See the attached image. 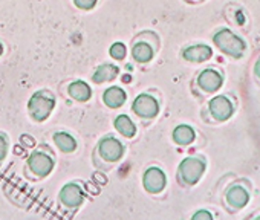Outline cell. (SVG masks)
Masks as SVG:
<instances>
[{
  "label": "cell",
  "instance_id": "1",
  "mask_svg": "<svg viewBox=\"0 0 260 220\" xmlns=\"http://www.w3.org/2000/svg\"><path fill=\"white\" fill-rule=\"evenodd\" d=\"M251 199H252V184L245 177L230 182L222 194L223 208L231 214H237L243 208H246Z\"/></svg>",
  "mask_w": 260,
  "mask_h": 220
},
{
  "label": "cell",
  "instance_id": "2",
  "mask_svg": "<svg viewBox=\"0 0 260 220\" xmlns=\"http://www.w3.org/2000/svg\"><path fill=\"white\" fill-rule=\"evenodd\" d=\"M207 170V161L202 156L184 158L178 165V179L184 187L196 185Z\"/></svg>",
  "mask_w": 260,
  "mask_h": 220
},
{
  "label": "cell",
  "instance_id": "3",
  "mask_svg": "<svg viewBox=\"0 0 260 220\" xmlns=\"http://www.w3.org/2000/svg\"><path fill=\"white\" fill-rule=\"evenodd\" d=\"M213 42L223 54H226L230 57H234V58H240L245 54V49H246L245 42L239 35H236L231 29H226V28L219 29L214 34Z\"/></svg>",
  "mask_w": 260,
  "mask_h": 220
},
{
  "label": "cell",
  "instance_id": "4",
  "mask_svg": "<svg viewBox=\"0 0 260 220\" xmlns=\"http://www.w3.org/2000/svg\"><path fill=\"white\" fill-rule=\"evenodd\" d=\"M54 107H55V98L52 95H48L46 92H36L28 101L29 115L37 123L46 121L51 117Z\"/></svg>",
  "mask_w": 260,
  "mask_h": 220
},
{
  "label": "cell",
  "instance_id": "5",
  "mask_svg": "<svg viewBox=\"0 0 260 220\" xmlns=\"http://www.w3.org/2000/svg\"><path fill=\"white\" fill-rule=\"evenodd\" d=\"M208 114L211 117V120L214 123H225L228 121L233 115L236 105L233 102V99L226 95H216L208 101Z\"/></svg>",
  "mask_w": 260,
  "mask_h": 220
},
{
  "label": "cell",
  "instance_id": "6",
  "mask_svg": "<svg viewBox=\"0 0 260 220\" xmlns=\"http://www.w3.org/2000/svg\"><path fill=\"white\" fill-rule=\"evenodd\" d=\"M132 110L141 118L152 120L159 114V101L149 93H140L132 102Z\"/></svg>",
  "mask_w": 260,
  "mask_h": 220
},
{
  "label": "cell",
  "instance_id": "7",
  "mask_svg": "<svg viewBox=\"0 0 260 220\" xmlns=\"http://www.w3.org/2000/svg\"><path fill=\"white\" fill-rule=\"evenodd\" d=\"M167 185V176L159 167H149L143 174V187L150 194H159Z\"/></svg>",
  "mask_w": 260,
  "mask_h": 220
},
{
  "label": "cell",
  "instance_id": "8",
  "mask_svg": "<svg viewBox=\"0 0 260 220\" xmlns=\"http://www.w3.org/2000/svg\"><path fill=\"white\" fill-rule=\"evenodd\" d=\"M98 152L100 156L109 162H116L124 156V145L119 139L113 138V136H104L100 142H98Z\"/></svg>",
  "mask_w": 260,
  "mask_h": 220
},
{
  "label": "cell",
  "instance_id": "9",
  "mask_svg": "<svg viewBox=\"0 0 260 220\" xmlns=\"http://www.w3.org/2000/svg\"><path fill=\"white\" fill-rule=\"evenodd\" d=\"M28 167L36 176L45 177L54 170V159L43 152H32L28 158Z\"/></svg>",
  "mask_w": 260,
  "mask_h": 220
},
{
  "label": "cell",
  "instance_id": "10",
  "mask_svg": "<svg viewBox=\"0 0 260 220\" xmlns=\"http://www.w3.org/2000/svg\"><path fill=\"white\" fill-rule=\"evenodd\" d=\"M223 84V77L216 69H204L198 75V86L205 93H214L217 92Z\"/></svg>",
  "mask_w": 260,
  "mask_h": 220
},
{
  "label": "cell",
  "instance_id": "11",
  "mask_svg": "<svg viewBox=\"0 0 260 220\" xmlns=\"http://www.w3.org/2000/svg\"><path fill=\"white\" fill-rule=\"evenodd\" d=\"M83 199H84L83 190L75 182H69V184L63 185V188L60 190V200L63 202V205H66L69 208L80 206L83 203Z\"/></svg>",
  "mask_w": 260,
  "mask_h": 220
},
{
  "label": "cell",
  "instance_id": "12",
  "mask_svg": "<svg viewBox=\"0 0 260 220\" xmlns=\"http://www.w3.org/2000/svg\"><path fill=\"white\" fill-rule=\"evenodd\" d=\"M213 55V49L207 45H191L182 51V57L191 63H202L210 60Z\"/></svg>",
  "mask_w": 260,
  "mask_h": 220
},
{
  "label": "cell",
  "instance_id": "13",
  "mask_svg": "<svg viewBox=\"0 0 260 220\" xmlns=\"http://www.w3.org/2000/svg\"><path fill=\"white\" fill-rule=\"evenodd\" d=\"M127 101V93L119 86H110L103 92V102L109 108H119Z\"/></svg>",
  "mask_w": 260,
  "mask_h": 220
},
{
  "label": "cell",
  "instance_id": "14",
  "mask_svg": "<svg viewBox=\"0 0 260 220\" xmlns=\"http://www.w3.org/2000/svg\"><path fill=\"white\" fill-rule=\"evenodd\" d=\"M119 74V67L116 64H112V63H104L101 66H98L95 69V72L92 74V81L96 83V84H101V83H107V81H112L118 77Z\"/></svg>",
  "mask_w": 260,
  "mask_h": 220
},
{
  "label": "cell",
  "instance_id": "15",
  "mask_svg": "<svg viewBox=\"0 0 260 220\" xmlns=\"http://www.w3.org/2000/svg\"><path fill=\"white\" fill-rule=\"evenodd\" d=\"M68 93L75 101L84 102V101H89L90 99V96H92V87L86 81H83V80H75V81H72L69 84Z\"/></svg>",
  "mask_w": 260,
  "mask_h": 220
},
{
  "label": "cell",
  "instance_id": "16",
  "mask_svg": "<svg viewBox=\"0 0 260 220\" xmlns=\"http://www.w3.org/2000/svg\"><path fill=\"white\" fill-rule=\"evenodd\" d=\"M172 138L178 145H190L196 139V132L188 124H179L173 129Z\"/></svg>",
  "mask_w": 260,
  "mask_h": 220
},
{
  "label": "cell",
  "instance_id": "17",
  "mask_svg": "<svg viewBox=\"0 0 260 220\" xmlns=\"http://www.w3.org/2000/svg\"><path fill=\"white\" fill-rule=\"evenodd\" d=\"M113 126H115L116 132L121 133L125 138H132V136L137 135V126H135V123L132 121V118H130L128 115H125V114L118 115L113 120Z\"/></svg>",
  "mask_w": 260,
  "mask_h": 220
},
{
  "label": "cell",
  "instance_id": "18",
  "mask_svg": "<svg viewBox=\"0 0 260 220\" xmlns=\"http://www.w3.org/2000/svg\"><path fill=\"white\" fill-rule=\"evenodd\" d=\"M153 55H155L153 48L146 42H138L132 48V57L138 63H149V61H152Z\"/></svg>",
  "mask_w": 260,
  "mask_h": 220
},
{
  "label": "cell",
  "instance_id": "19",
  "mask_svg": "<svg viewBox=\"0 0 260 220\" xmlns=\"http://www.w3.org/2000/svg\"><path fill=\"white\" fill-rule=\"evenodd\" d=\"M52 139H54V144L64 153H72L77 149L75 138L72 135H69L68 132H57V133H54Z\"/></svg>",
  "mask_w": 260,
  "mask_h": 220
},
{
  "label": "cell",
  "instance_id": "20",
  "mask_svg": "<svg viewBox=\"0 0 260 220\" xmlns=\"http://www.w3.org/2000/svg\"><path fill=\"white\" fill-rule=\"evenodd\" d=\"M109 54H110V57H112V58H115V60H124V58H125V55H127V48H125V45H124V43H121V42H115L113 45H110V48H109Z\"/></svg>",
  "mask_w": 260,
  "mask_h": 220
},
{
  "label": "cell",
  "instance_id": "21",
  "mask_svg": "<svg viewBox=\"0 0 260 220\" xmlns=\"http://www.w3.org/2000/svg\"><path fill=\"white\" fill-rule=\"evenodd\" d=\"M190 220H214V214L207 208H199L191 214Z\"/></svg>",
  "mask_w": 260,
  "mask_h": 220
},
{
  "label": "cell",
  "instance_id": "22",
  "mask_svg": "<svg viewBox=\"0 0 260 220\" xmlns=\"http://www.w3.org/2000/svg\"><path fill=\"white\" fill-rule=\"evenodd\" d=\"M96 4H98V0H74V5L84 11L93 10L96 7Z\"/></svg>",
  "mask_w": 260,
  "mask_h": 220
},
{
  "label": "cell",
  "instance_id": "23",
  "mask_svg": "<svg viewBox=\"0 0 260 220\" xmlns=\"http://www.w3.org/2000/svg\"><path fill=\"white\" fill-rule=\"evenodd\" d=\"M8 152V141L4 133H0V161H4Z\"/></svg>",
  "mask_w": 260,
  "mask_h": 220
},
{
  "label": "cell",
  "instance_id": "24",
  "mask_svg": "<svg viewBox=\"0 0 260 220\" xmlns=\"http://www.w3.org/2000/svg\"><path fill=\"white\" fill-rule=\"evenodd\" d=\"M243 220H260V208H255L252 212H249Z\"/></svg>",
  "mask_w": 260,
  "mask_h": 220
},
{
  "label": "cell",
  "instance_id": "25",
  "mask_svg": "<svg viewBox=\"0 0 260 220\" xmlns=\"http://www.w3.org/2000/svg\"><path fill=\"white\" fill-rule=\"evenodd\" d=\"M20 142H22V144H28V147H34V139H32L29 135H22Z\"/></svg>",
  "mask_w": 260,
  "mask_h": 220
},
{
  "label": "cell",
  "instance_id": "26",
  "mask_svg": "<svg viewBox=\"0 0 260 220\" xmlns=\"http://www.w3.org/2000/svg\"><path fill=\"white\" fill-rule=\"evenodd\" d=\"M236 19H237V23H239V25H243V23H245V16H243L242 11H237Z\"/></svg>",
  "mask_w": 260,
  "mask_h": 220
},
{
  "label": "cell",
  "instance_id": "27",
  "mask_svg": "<svg viewBox=\"0 0 260 220\" xmlns=\"http://www.w3.org/2000/svg\"><path fill=\"white\" fill-rule=\"evenodd\" d=\"M254 74H255V77L260 80V58L255 61V64H254Z\"/></svg>",
  "mask_w": 260,
  "mask_h": 220
},
{
  "label": "cell",
  "instance_id": "28",
  "mask_svg": "<svg viewBox=\"0 0 260 220\" xmlns=\"http://www.w3.org/2000/svg\"><path fill=\"white\" fill-rule=\"evenodd\" d=\"M130 80H132V77H130V75H124V77H122V81H124V83H128Z\"/></svg>",
  "mask_w": 260,
  "mask_h": 220
},
{
  "label": "cell",
  "instance_id": "29",
  "mask_svg": "<svg viewBox=\"0 0 260 220\" xmlns=\"http://www.w3.org/2000/svg\"><path fill=\"white\" fill-rule=\"evenodd\" d=\"M2 54H4V43L0 42V57H2Z\"/></svg>",
  "mask_w": 260,
  "mask_h": 220
}]
</instances>
